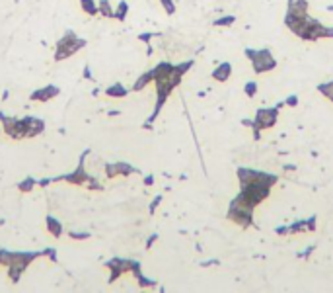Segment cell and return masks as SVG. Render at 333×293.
Instances as JSON below:
<instances>
[{
    "mask_svg": "<svg viewBox=\"0 0 333 293\" xmlns=\"http://www.w3.org/2000/svg\"><path fill=\"white\" fill-rule=\"evenodd\" d=\"M246 55L251 59L253 63V71L259 74V73H267L271 69H275V59L273 55L269 53V49H261V51H253V49H247Z\"/></svg>",
    "mask_w": 333,
    "mask_h": 293,
    "instance_id": "obj_1",
    "label": "cell"
},
{
    "mask_svg": "<svg viewBox=\"0 0 333 293\" xmlns=\"http://www.w3.org/2000/svg\"><path fill=\"white\" fill-rule=\"evenodd\" d=\"M277 116H279V108H263V110H257L255 121H253V135H255V139H259L261 129H267V127H273L275 125Z\"/></svg>",
    "mask_w": 333,
    "mask_h": 293,
    "instance_id": "obj_2",
    "label": "cell"
},
{
    "mask_svg": "<svg viewBox=\"0 0 333 293\" xmlns=\"http://www.w3.org/2000/svg\"><path fill=\"white\" fill-rule=\"evenodd\" d=\"M78 47H82V41H80V39H76L73 33H69L64 39H60V41H58L57 59H64V57H69V55H73Z\"/></svg>",
    "mask_w": 333,
    "mask_h": 293,
    "instance_id": "obj_3",
    "label": "cell"
},
{
    "mask_svg": "<svg viewBox=\"0 0 333 293\" xmlns=\"http://www.w3.org/2000/svg\"><path fill=\"white\" fill-rule=\"evenodd\" d=\"M230 73H232L230 63H220L217 69L213 71V78L218 80V82H224V80H228V78H230Z\"/></svg>",
    "mask_w": 333,
    "mask_h": 293,
    "instance_id": "obj_4",
    "label": "cell"
},
{
    "mask_svg": "<svg viewBox=\"0 0 333 293\" xmlns=\"http://www.w3.org/2000/svg\"><path fill=\"white\" fill-rule=\"evenodd\" d=\"M255 178H257V172H255V170H249V168H240V170H238V180H240L242 186L251 184Z\"/></svg>",
    "mask_w": 333,
    "mask_h": 293,
    "instance_id": "obj_5",
    "label": "cell"
},
{
    "mask_svg": "<svg viewBox=\"0 0 333 293\" xmlns=\"http://www.w3.org/2000/svg\"><path fill=\"white\" fill-rule=\"evenodd\" d=\"M150 80H154V71H150V73H146V74H143V78L135 84V90H141V88H145Z\"/></svg>",
    "mask_w": 333,
    "mask_h": 293,
    "instance_id": "obj_6",
    "label": "cell"
},
{
    "mask_svg": "<svg viewBox=\"0 0 333 293\" xmlns=\"http://www.w3.org/2000/svg\"><path fill=\"white\" fill-rule=\"evenodd\" d=\"M318 90L325 96V98H329L333 102V82H327V84H319Z\"/></svg>",
    "mask_w": 333,
    "mask_h": 293,
    "instance_id": "obj_7",
    "label": "cell"
},
{
    "mask_svg": "<svg viewBox=\"0 0 333 293\" xmlns=\"http://www.w3.org/2000/svg\"><path fill=\"white\" fill-rule=\"evenodd\" d=\"M47 227H49V231L55 234V236H57V234L60 233V225H58V223H57L55 219H51V217L47 219Z\"/></svg>",
    "mask_w": 333,
    "mask_h": 293,
    "instance_id": "obj_8",
    "label": "cell"
},
{
    "mask_svg": "<svg viewBox=\"0 0 333 293\" xmlns=\"http://www.w3.org/2000/svg\"><path fill=\"white\" fill-rule=\"evenodd\" d=\"M80 2H82V8L86 10L88 14H96V6H94L92 0H80Z\"/></svg>",
    "mask_w": 333,
    "mask_h": 293,
    "instance_id": "obj_9",
    "label": "cell"
},
{
    "mask_svg": "<svg viewBox=\"0 0 333 293\" xmlns=\"http://www.w3.org/2000/svg\"><path fill=\"white\" fill-rule=\"evenodd\" d=\"M244 90H246V94L249 96V98H253V96H255V92H257V84H255V82L251 80V82H247Z\"/></svg>",
    "mask_w": 333,
    "mask_h": 293,
    "instance_id": "obj_10",
    "label": "cell"
},
{
    "mask_svg": "<svg viewBox=\"0 0 333 293\" xmlns=\"http://www.w3.org/2000/svg\"><path fill=\"white\" fill-rule=\"evenodd\" d=\"M107 94H109V96H125V88L117 84V86L109 88V90H107Z\"/></svg>",
    "mask_w": 333,
    "mask_h": 293,
    "instance_id": "obj_11",
    "label": "cell"
},
{
    "mask_svg": "<svg viewBox=\"0 0 333 293\" xmlns=\"http://www.w3.org/2000/svg\"><path fill=\"white\" fill-rule=\"evenodd\" d=\"M230 24H234V18H232V16H228V18H220V20L215 22V26H230Z\"/></svg>",
    "mask_w": 333,
    "mask_h": 293,
    "instance_id": "obj_12",
    "label": "cell"
},
{
    "mask_svg": "<svg viewBox=\"0 0 333 293\" xmlns=\"http://www.w3.org/2000/svg\"><path fill=\"white\" fill-rule=\"evenodd\" d=\"M162 4H164V6H166V10H168V12H170V14H172V12H174V4H172V2H170V0H162Z\"/></svg>",
    "mask_w": 333,
    "mask_h": 293,
    "instance_id": "obj_13",
    "label": "cell"
},
{
    "mask_svg": "<svg viewBox=\"0 0 333 293\" xmlns=\"http://www.w3.org/2000/svg\"><path fill=\"white\" fill-rule=\"evenodd\" d=\"M296 102H298V100H296V98H294V96H292V98H289V100H287V104H289V106H296Z\"/></svg>",
    "mask_w": 333,
    "mask_h": 293,
    "instance_id": "obj_14",
    "label": "cell"
}]
</instances>
